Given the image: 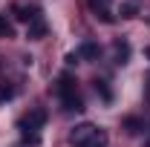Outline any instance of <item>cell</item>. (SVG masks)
Instances as JSON below:
<instances>
[{"label": "cell", "mask_w": 150, "mask_h": 147, "mask_svg": "<svg viewBox=\"0 0 150 147\" xmlns=\"http://www.w3.org/2000/svg\"><path fill=\"white\" fill-rule=\"evenodd\" d=\"M69 141H72V147H107V133L90 121H84L69 133Z\"/></svg>", "instance_id": "6da1fadb"}, {"label": "cell", "mask_w": 150, "mask_h": 147, "mask_svg": "<svg viewBox=\"0 0 150 147\" xmlns=\"http://www.w3.org/2000/svg\"><path fill=\"white\" fill-rule=\"evenodd\" d=\"M46 121V112L43 110H32L23 121H20V130H23V139H29V141H38V130L40 124Z\"/></svg>", "instance_id": "7a4b0ae2"}, {"label": "cell", "mask_w": 150, "mask_h": 147, "mask_svg": "<svg viewBox=\"0 0 150 147\" xmlns=\"http://www.w3.org/2000/svg\"><path fill=\"white\" fill-rule=\"evenodd\" d=\"M61 98H64V104H67V110H81V98H78V92H75V84L72 78H61Z\"/></svg>", "instance_id": "3957f363"}, {"label": "cell", "mask_w": 150, "mask_h": 147, "mask_svg": "<svg viewBox=\"0 0 150 147\" xmlns=\"http://www.w3.org/2000/svg\"><path fill=\"white\" fill-rule=\"evenodd\" d=\"M90 6H93L95 15H101L104 20H112L110 18V0H90Z\"/></svg>", "instance_id": "277c9868"}, {"label": "cell", "mask_w": 150, "mask_h": 147, "mask_svg": "<svg viewBox=\"0 0 150 147\" xmlns=\"http://www.w3.org/2000/svg\"><path fill=\"white\" fill-rule=\"evenodd\" d=\"M43 32H46V26H43V20L35 15V18H32V23H29V37H40Z\"/></svg>", "instance_id": "5b68a950"}, {"label": "cell", "mask_w": 150, "mask_h": 147, "mask_svg": "<svg viewBox=\"0 0 150 147\" xmlns=\"http://www.w3.org/2000/svg\"><path fill=\"white\" fill-rule=\"evenodd\" d=\"M0 37H12V23L6 20V15H0Z\"/></svg>", "instance_id": "8992f818"}, {"label": "cell", "mask_w": 150, "mask_h": 147, "mask_svg": "<svg viewBox=\"0 0 150 147\" xmlns=\"http://www.w3.org/2000/svg\"><path fill=\"white\" fill-rule=\"evenodd\" d=\"M81 55H84V58H95V55H98V46H93V43H84V46H81Z\"/></svg>", "instance_id": "52a82bcc"}, {"label": "cell", "mask_w": 150, "mask_h": 147, "mask_svg": "<svg viewBox=\"0 0 150 147\" xmlns=\"http://www.w3.org/2000/svg\"><path fill=\"white\" fill-rule=\"evenodd\" d=\"M121 18H136V6H121Z\"/></svg>", "instance_id": "ba28073f"}, {"label": "cell", "mask_w": 150, "mask_h": 147, "mask_svg": "<svg viewBox=\"0 0 150 147\" xmlns=\"http://www.w3.org/2000/svg\"><path fill=\"white\" fill-rule=\"evenodd\" d=\"M144 147H150V141H147V144H144Z\"/></svg>", "instance_id": "9c48e42d"}]
</instances>
